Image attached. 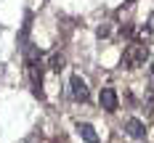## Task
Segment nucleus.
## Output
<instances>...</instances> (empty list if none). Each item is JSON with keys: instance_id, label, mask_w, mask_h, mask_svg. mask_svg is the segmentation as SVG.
<instances>
[{"instance_id": "nucleus-1", "label": "nucleus", "mask_w": 154, "mask_h": 143, "mask_svg": "<svg viewBox=\"0 0 154 143\" xmlns=\"http://www.w3.org/2000/svg\"><path fill=\"white\" fill-rule=\"evenodd\" d=\"M27 72H29V85L32 93L37 98H43V64H40V50L35 48H27Z\"/></svg>"}, {"instance_id": "nucleus-2", "label": "nucleus", "mask_w": 154, "mask_h": 143, "mask_svg": "<svg viewBox=\"0 0 154 143\" xmlns=\"http://www.w3.org/2000/svg\"><path fill=\"white\" fill-rule=\"evenodd\" d=\"M146 61H149V48H146V45H141V43H130V45L125 48V53H122L125 69H138V66H143Z\"/></svg>"}, {"instance_id": "nucleus-3", "label": "nucleus", "mask_w": 154, "mask_h": 143, "mask_svg": "<svg viewBox=\"0 0 154 143\" xmlns=\"http://www.w3.org/2000/svg\"><path fill=\"white\" fill-rule=\"evenodd\" d=\"M69 93H72V98L80 101V103H85V101L91 98V90H88L85 79L80 77V74H72V79H69Z\"/></svg>"}, {"instance_id": "nucleus-4", "label": "nucleus", "mask_w": 154, "mask_h": 143, "mask_svg": "<svg viewBox=\"0 0 154 143\" xmlns=\"http://www.w3.org/2000/svg\"><path fill=\"white\" fill-rule=\"evenodd\" d=\"M98 103L104 111H117L120 106V98H117V90L114 88H101V95H98Z\"/></svg>"}, {"instance_id": "nucleus-5", "label": "nucleus", "mask_w": 154, "mask_h": 143, "mask_svg": "<svg viewBox=\"0 0 154 143\" xmlns=\"http://www.w3.org/2000/svg\"><path fill=\"white\" fill-rule=\"evenodd\" d=\"M125 133H128L133 141H143V138H146V125L141 122L138 117H130V119L125 122Z\"/></svg>"}, {"instance_id": "nucleus-6", "label": "nucleus", "mask_w": 154, "mask_h": 143, "mask_svg": "<svg viewBox=\"0 0 154 143\" xmlns=\"http://www.w3.org/2000/svg\"><path fill=\"white\" fill-rule=\"evenodd\" d=\"M77 133H80V138L85 143H98V133H96V127L88 125V122H77Z\"/></svg>"}, {"instance_id": "nucleus-7", "label": "nucleus", "mask_w": 154, "mask_h": 143, "mask_svg": "<svg viewBox=\"0 0 154 143\" xmlns=\"http://www.w3.org/2000/svg\"><path fill=\"white\" fill-rule=\"evenodd\" d=\"M51 69H53V72H61L64 69V56L61 53H53V56H51Z\"/></svg>"}, {"instance_id": "nucleus-8", "label": "nucleus", "mask_w": 154, "mask_h": 143, "mask_svg": "<svg viewBox=\"0 0 154 143\" xmlns=\"http://www.w3.org/2000/svg\"><path fill=\"white\" fill-rule=\"evenodd\" d=\"M152 74H154V61H152Z\"/></svg>"}]
</instances>
